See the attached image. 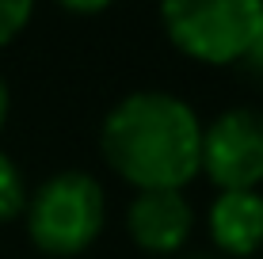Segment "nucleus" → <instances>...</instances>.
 <instances>
[{"label": "nucleus", "instance_id": "obj_13", "mask_svg": "<svg viewBox=\"0 0 263 259\" xmlns=\"http://www.w3.org/2000/svg\"><path fill=\"white\" fill-rule=\"evenodd\" d=\"M252 259H263V255H252Z\"/></svg>", "mask_w": 263, "mask_h": 259}, {"label": "nucleus", "instance_id": "obj_1", "mask_svg": "<svg viewBox=\"0 0 263 259\" xmlns=\"http://www.w3.org/2000/svg\"><path fill=\"white\" fill-rule=\"evenodd\" d=\"M198 111L164 88L126 92L99 122V156L134 191L187 187L198 175Z\"/></svg>", "mask_w": 263, "mask_h": 259}, {"label": "nucleus", "instance_id": "obj_9", "mask_svg": "<svg viewBox=\"0 0 263 259\" xmlns=\"http://www.w3.org/2000/svg\"><path fill=\"white\" fill-rule=\"evenodd\" d=\"M61 12L69 15H80V19H92V15H103L107 8H115L119 0H53Z\"/></svg>", "mask_w": 263, "mask_h": 259}, {"label": "nucleus", "instance_id": "obj_12", "mask_svg": "<svg viewBox=\"0 0 263 259\" xmlns=\"http://www.w3.org/2000/svg\"><path fill=\"white\" fill-rule=\"evenodd\" d=\"M187 259H210V255H187Z\"/></svg>", "mask_w": 263, "mask_h": 259}, {"label": "nucleus", "instance_id": "obj_5", "mask_svg": "<svg viewBox=\"0 0 263 259\" xmlns=\"http://www.w3.org/2000/svg\"><path fill=\"white\" fill-rule=\"evenodd\" d=\"M126 236L145 255H179L195 236V206L183 187H157V191H134L126 202Z\"/></svg>", "mask_w": 263, "mask_h": 259}, {"label": "nucleus", "instance_id": "obj_8", "mask_svg": "<svg viewBox=\"0 0 263 259\" xmlns=\"http://www.w3.org/2000/svg\"><path fill=\"white\" fill-rule=\"evenodd\" d=\"M34 8H39V0H0V50L12 46L31 27Z\"/></svg>", "mask_w": 263, "mask_h": 259}, {"label": "nucleus", "instance_id": "obj_11", "mask_svg": "<svg viewBox=\"0 0 263 259\" xmlns=\"http://www.w3.org/2000/svg\"><path fill=\"white\" fill-rule=\"evenodd\" d=\"M8 114H12V84H8L4 69H0V133L8 126Z\"/></svg>", "mask_w": 263, "mask_h": 259}, {"label": "nucleus", "instance_id": "obj_7", "mask_svg": "<svg viewBox=\"0 0 263 259\" xmlns=\"http://www.w3.org/2000/svg\"><path fill=\"white\" fill-rule=\"evenodd\" d=\"M27 194H31V187H27L23 168L15 164L12 153H4V149H0V229L23 217Z\"/></svg>", "mask_w": 263, "mask_h": 259}, {"label": "nucleus", "instance_id": "obj_2", "mask_svg": "<svg viewBox=\"0 0 263 259\" xmlns=\"http://www.w3.org/2000/svg\"><path fill=\"white\" fill-rule=\"evenodd\" d=\"M107 191L92 172L65 168L46 175L23 206V229L42 259H77L92 252L107 229Z\"/></svg>", "mask_w": 263, "mask_h": 259}, {"label": "nucleus", "instance_id": "obj_10", "mask_svg": "<svg viewBox=\"0 0 263 259\" xmlns=\"http://www.w3.org/2000/svg\"><path fill=\"white\" fill-rule=\"evenodd\" d=\"M240 65H248L252 73H259V76H263V12H259L256 34H252V46H248V53H244V61H240Z\"/></svg>", "mask_w": 263, "mask_h": 259}, {"label": "nucleus", "instance_id": "obj_3", "mask_svg": "<svg viewBox=\"0 0 263 259\" xmlns=\"http://www.w3.org/2000/svg\"><path fill=\"white\" fill-rule=\"evenodd\" d=\"M263 0H157L164 38L195 65H240L252 46Z\"/></svg>", "mask_w": 263, "mask_h": 259}, {"label": "nucleus", "instance_id": "obj_6", "mask_svg": "<svg viewBox=\"0 0 263 259\" xmlns=\"http://www.w3.org/2000/svg\"><path fill=\"white\" fill-rule=\"evenodd\" d=\"M206 236L225 259L263 255V191H217L206 206Z\"/></svg>", "mask_w": 263, "mask_h": 259}, {"label": "nucleus", "instance_id": "obj_4", "mask_svg": "<svg viewBox=\"0 0 263 259\" xmlns=\"http://www.w3.org/2000/svg\"><path fill=\"white\" fill-rule=\"evenodd\" d=\"M198 175L217 191H252L263 187V111L229 107L202 122Z\"/></svg>", "mask_w": 263, "mask_h": 259}]
</instances>
